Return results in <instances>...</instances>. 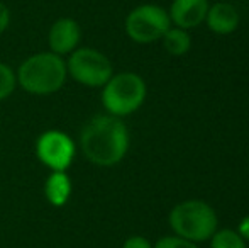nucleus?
<instances>
[{"instance_id":"obj_1","label":"nucleus","mask_w":249,"mask_h":248,"mask_svg":"<svg viewBox=\"0 0 249 248\" xmlns=\"http://www.w3.org/2000/svg\"><path fill=\"white\" fill-rule=\"evenodd\" d=\"M129 129L121 117L99 114L89 119L80 131V148L85 158L97 167H114L129 150Z\"/></svg>"},{"instance_id":"obj_2","label":"nucleus","mask_w":249,"mask_h":248,"mask_svg":"<svg viewBox=\"0 0 249 248\" xmlns=\"http://www.w3.org/2000/svg\"><path fill=\"white\" fill-rule=\"evenodd\" d=\"M17 85L31 95H51L61 90L68 78L66 60L53 51L27 57L16 70Z\"/></svg>"},{"instance_id":"obj_3","label":"nucleus","mask_w":249,"mask_h":248,"mask_svg":"<svg viewBox=\"0 0 249 248\" xmlns=\"http://www.w3.org/2000/svg\"><path fill=\"white\" fill-rule=\"evenodd\" d=\"M170 226L177 236L200 243L212 238L217 231V214L212 206L198 199L178 202L170 212Z\"/></svg>"},{"instance_id":"obj_4","label":"nucleus","mask_w":249,"mask_h":248,"mask_svg":"<svg viewBox=\"0 0 249 248\" xmlns=\"http://www.w3.org/2000/svg\"><path fill=\"white\" fill-rule=\"evenodd\" d=\"M148 87L141 75L132 72H122L112 75L102 87V106L107 114L115 117L131 116L144 104Z\"/></svg>"},{"instance_id":"obj_5","label":"nucleus","mask_w":249,"mask_h":248,"mask_svg":"<svg viewBox=\"0 0 249 248\" xmlns=\"http://www.w3.org/2000/svg\"><path fill=\"white\" fill-rule=\"evenodd\" d=\"M68 76L89 89H102L114 75V66L107 55L95 48H76L66 60Z\"/></svg>"},{"instance_id":"obj_6","label":"nucleus","mask_w":249,"mask_h":248,"mask_svg":"<svg viewBox=\"0 0 249 248\" xmlns=\"http://www.w3.org/2000/svg\"><path fill=\"white\" fill-rule=\"evenodd\" d=\"M171 27L168 12L154 3H142L127 14L124 22L125 34L138 44H149L161 39Z\"/></svg>"},{"instance_id":"obj_7","label":"nucleus","mask_w":249,"mask_h":248,"mask_svg":"<svg viewBox=\"0 0 249 248\" xmlns=\"http://www.w3.org/2000/svg\"><path fill=\"white\" fill-rule=\"evenodd\" d=\"M36 156L51 172H66L76 155V145L66 133L50 129L36 139Z\"/></svg>"},{"instance_id":"obj_8","label":"nucleus","mask_w":249,"mask_h":248,"mask_svg":"<svg viewBox=\"0 0 249 248\" xmlns=\"http://www.w3.org/2000/svg\"><path fill=\"white\" fill-rule=\"evenodd\" d=\"M82 43V27L73 17H59L53 22L48 33V44L50 51L59 55V57H68Z\"/></svg>"},{"instance_id":"obj_9","label":"nucleus","mask_w":249,"mask_h":248,"mask_svg":"<svg viewBox=\"0 0 249 248\" xmlns=\"http://www.w3.org/2000/svg\"><path fill=\"white\" fill-rule=\"evenodd\" d=\"M209 7L207 0H173L168 16L175 26L187 31L205 20Z\"/></svg>"},{"instance_id":"obj_10","label":"nucleus","mask_w":249,"mask_h":248,"mask_svg":"<svg viewBox=\"0 0 249 248\" xmlns=\"http://www.w3.org/2000/svg\"><path fill=\"white\" fill-rule=\"evenodd\" d=\"M205 22L212 33L226 36V34H231L237 29V26H239V12L231 3L217 2L212 7H209Z\"/></svg>"},{"instance_id":"obj_11","label":"nucleus","mask_w":249,"mask_h":248,"mask_svg":"<svg viewBox=\"0 0 249 248\" xmlns=\"http://www.w3.org/2000/svg\"><path fill=\"white\" fill-rule=\"evenodd\" d=\"M71 189L73 186L68 172H51L43 186L46 201L54 208H61L70 201Z\"/></svg>"},{"instance_id":"obj_12","label":"nucleus","mask_w":249,"mask_h":248,"mask_svg":"<svg viewBox=\"0 0 249 248\" xmlns=\"http://www.w3.org/2000/svg\"><path fill=\"white\" fill-rule=\"evenodd\" d=\"M161 39H163L164 50H166L171 57H181V55L187 53L192 46L190 34L185 29H180V27H170Z\"/></svg>"},{"instance_id":"obj_13","label":"nucleus","mask_w":249,"mask_h":248,"mask_svg":"<svg viewBox=\"0 0 249 248\" xmlns=\"http://www.w3.org/2000/svg\"><path fill=\"white\" fill-rule=\"evenodd\" d=\"M210 248H246V242L234 229H219L210 238Z\"/></svg>"},{"instance_id":"obj_14","label":"nucleus","mask_w":249,"mask_h":248,"mask_svg":"<svg viewBox=\"0 0 249 248\" xmlns=\"http://www.w3.org/2000/svg\"><path fill=\"white\" fill-rule=\"evenodd\" d=\"M17 87L16 70L7 63L0 61V102L9 99Z\"/></svg>"},{"instance_id":"obj_15","label":"nucleus","mask_w":249,"mask_h":248,"mask_svg":"<svg viewBox=\"0 0 249 248\" xmlns=\"http://www.w3.org/2000/svg\"><path fill=\"white\" fill-rule=\"evenodd\" d=\"M153 248H198L197 243L188 242V240L181 238V236H163L156 242V245H153Z\"/></svg>"},{"instance_id":"obj_16","label":"nucleus","mask_w":249,"mask_h":248,"mask_svg":"<svg viewBox=\"0 0 249 248\" xmlns=\"http://www.w3.org/2000/svg\"><path fill=\"white\" fill-rule=\"evenodd\" d=\"M122 248H153V245H151L149 240L144 238V236L134 235V236H129V238L125 240Z\"/></svg>"},{"instance_id":"obj_17","label":"nucleus","mask_w":249,"mask_h":248,"mask_svg":"<svg viewBox=\"0 0 249 248\" xmlns=\"http://www.w3.org/2000/svg\"><path fill=\"white\" fill-rule=\"evenodd\" d=\"M9 26H10V10H9V7L0 0V36L5 33Z\"/></svg>"},{"instance_id":"obj_18","label":"nucleus","mask_w":249,"mask_h":248,"mask_svg":"<svg viewBox=\"0 0 249 248\" xmlns=\"http://www.w3.org/2000/svg\"><path fill=\"white\" fill-rule=\"evenodd\" d=\"M237 233H239V236L244 242H249V216H244L241 219L239 226H237Z\"/></svg>"}]
</instances>
